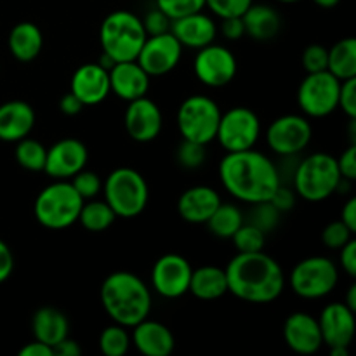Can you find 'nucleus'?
<instances>
[{"label": "nucleus", "mask_w": 356, "mask_h": 356, "mask_svg": "<svg viewBox=\"0 0 356 356\" xmlns=\"http://www.w3.org/2000/svg\"><path fill=\"white\" fill-rule=\"evenodd\" d=\"M219 31L228 40H240L242 37H245V26H243L242 16L222 17Z\"/></svg>", "instance_id": "obj_47"}, {"label": "nucleus", "mask_w": 356, "mask_h": 356, "mask_svg": "<svg viewBox=\"0 0 356 356\" xmlns=\"http://www.w3.org/2000/svg\"><path fill=\"white\" fill-rule=\"evenodd\" d=\"M193 266L179 254H165L159 257L152 270V287L165 299H177L190 289Z\"/></svg>", "instance_id": "obj_15"}, {"label": "nucleus", "mask_w": 356, "mask_h": 356, "mask_svg": "<svg viewBox=\"0 0 356 356\" xmlns=\"http://www.w3.org/2000/svg\"><path fill=\"white\" fill-rule=\"evenodd\" d=\"M243 222H245L243 212L235 204L221 202L205 225L209 226V232L214 236H218V238H232Z\"/></svg>", "instance_id": "obj_31"}, {"label": "nucleus", "mask_w": 356, "mask_h": 356, "mask_svg": "<svg viewBox=\"0 0 356 356\" xmlns=\"http://www.w3.org/2000/svg\"><path fill=\"white\" fill-rule=\"evenodd\" d=\"M259 138L261 120L250 108L235 106L221 113L216 139L226 153L254 148Z\"/></svg>", "instance_id": "obj_11"}, {"label": "nucleus", "mask_w": 356, "mask_h": 356, "mask_svg": "<svg viewBox=\"0 0 356 356\" xmlns=\"http://www.w3.org/2000/svg\"><path fill=\"white\" fill-rule=\"evenodd\" d=\"M228 292L250 305H270L285 289V273L277 259L259 252H238L225 268Z\"/></svg>", "instance_id": "obj_2"}, {"label": "nucleus", "mask_w": 356, "mask_h": 356, "mask_svg": "<svg viewBox=\"0 0 356 356\" xmlns=\"http://www.w3.org/2000/svg\"><path fill=\"white\" fill-rule=\"evenodd\" d=\"M339 181L341 172L336 156L318 152L298 162L291 183L298 197L315 204L332 197Z\"/></svg>", "instance_id": "obj_5"}, {"label": "nucleus", "mask_w": 356, "mask_h": 356, "mask_svg": "<svg viewBox=\"0 0 356 356\" xmlns=\"http://www.w3.org/2000/svg\"><path fill=\"white\" fill-rule=\"evenodd\" d=\"M280 214L282 212L270 200L259 202V204H252L247 222H250V225H254L256 228H259L261 232L268 235V233L273 232L278 226Z\"/></svg>", "instance_id": "obj_36"}, {"label": "nucleus", "mask_w": 356, "mask_h": 356, "mask_svg": "<svg viewBox=\"0 0 356 356\" xmlns=\"http://www.w3.org/2000/svg\"><path fill=\"white\" fill-rule=\"evenodd\" d=\"M129 348H131V336L127 327L113 322V325L103 329L99 336V350L104 356H124L127 355Z\"/></svg>", "instance_id": "obj_34"}, {"label": "nucleus", "mask_w": 356, "mask_h": 356, "mask_svg": "<svg viewBox=\"0 0 356 356\" xmlns=\"http://www.w3.org/2000/svg\"><path fill=\"white\" fill-rule=\"evenodd\" d=\"M188 292L200 301H216L228 292L226 271L218 266H200L191 271Z\"/></svg>", "instance_id": "obj_29"}, {"label": "nucleus", "mask_w": 356, "mask_h": 356, "mask_svg": "<svg viewBox=\"0 0 356 356\" xmlns=\"http://www.w3.org/2000/svg\"><path fill=\"white\" fill-rule=\"evenodd\" d=\"M320 332L323 344L329 348H350L355 337V312H351L344 302H330L322 309L318 318Z\"/></svg>", "instance_id": "obj_19"}, {"label": "nucleus", "mask_w": 356, "mask_h": 356, "mask_svg": "<svg viewBox=\"0 0 356 356\" xmlns=\"http://www.w3.org/2000/svg\"><path fill=\"white\" fill-rule=\"evenodd\" d=\"M7 45H9V51L14 56V59L21 63H30L37 59L38 54L42 52L44 35H42L40 28L35 23L23 21V23H17L10 30Z\"/></svg>", "instance_id": "obj_28"}, {"label": "nucleus", "mask_w": 356, "mask_h": 356, "mask_svg": "<svg viewBox=\"0 0 356 356\" xmlns=\"http://www.w3.org/2000/svg\"><path fill=\"white\" fill-rule=\"evenodd\" d=\"M170 33L179 40L183 47L198 51L205 45L212 44L218 37V24L204 10L188 14V16L174 19L170 23Z\"/></svg>", "instance_id": "obj_21"}, {"label": "nucleus", "mask_w": 356, "mask_h": 356, "mask_svg": "<svg viewBox=\"0 0 356 356\" xmlns=\"http://www.w3.org/2000/svg\"><path fill=\"white\" fill-rule=\"evenodd\" d=\"M275 2H280V3H296V2H301V0H275Z\"/></svg>", "instance_id": "obj_58"}, {"label": "nucleus", "mask_w": 356, "mask_h": 356, "mask_svg": "<svg viewBox=\"0 0 356 356\" xmlns=\"http://www.w3.org/2000/svg\"><path fill=\"white\" fill-rule=\"evenodd\" d=\"M205 159H207V146L200 145V143L183 139L176 149V160L183 169H198V167L204 165Z\"/></svg>", "instance_id": "obj_37"}, {"label": "nucleus", "mask_w": 356, "mask_h": 356, "mask_svg": "<svg viewBox=\"0 0 356 356\" xmlns=\"http://www.w3.org/2000/svg\"><path fill=\"white\" fill-rule=\"evenodd\" d=\"M35 110L26 101L13 99L0 104V141L17 143L33 131Z\"/></svg>", "instance_id": "obj_25"}, {"label": "nucleus", "mask_w": 356, "mask_h": 356, "mask_svg": "<svg viewBox=\"0 0 356 356\" xmlns=\"http://www.w3.org/2000/svg\"><path fill=\"white\" fill-rule=\"evenodd\" d=\"M131 343L145 356H169L176 348V339L169 327L149 318L132 327Z\"/></svg>", "instance_id": "obj_23"}, {"label": "nucleus", "mask_w": 356, "mask_h": 356, "mask_svg": "<svg viewBox=\"0 0 356 356\" xmlns=\"http://www.w3.org/2000/svg\"><path fill=\"white\" fill-rule=\"evenodd\" d=\"M329 350L332 356H348V353H350V350L344 346H334V348H329Z\"/></svg>", "instance_id": "obj_57"}, {"label": "nucleus", "mask_w": 356, "mask_h": 356, "mask_svg": "<svg viewBox=\"0 0 356 356\" xmlns=\"http://www.w3.org/2000/svg\"><path fill=\"white\" fill-rule=\"evenodd\" d=\"M141 21L148 37L170 31V23H172V19H170L165 13H162L159 7H155V9H152L149 13H146V16L143 17Z\"/></svg>", "instance_id": "obj_43"}, {"label": "nucleus", "mask_w": 356, "mask_h": 356, "mask_svg": "<svg viewBox=\"0 0 356 356\" xmlns=\"http://www.w3.org/2000/svg\"><path fill=\"white\" fill-rule=\"evenodd\" d=\"M302 68L306 73H316L327 70L329 61V49L322 44H312L302 51Z\"/></svg>", "instance_id": "obj_42"}, {"label": "nucleus", "mask_w": 356, "mask_h": 356, "mask_svg": "<svg viewBox=\"0 0 356 356\" xmlns=\"http://www.w3.org/2000/svg\"><path fill=\"white\" fill-rule=\"evenodd\" d=\"M14 270V256L10 252L9 245L3 240H0V284L7 280L13 275Z\"/></svg>", "instance_id": "obj_49"}, {"label": "nucleus", "mask_w": 356, "mask_h": 356, "mask_svg": "<svg viewBox=\"0 0 356 356\" xmlns=\"http://www.w3.org/2000/svg\"><path fill=\"white\" fill-rule=\"evenodd\" d=\"M238 70L235 54L228 47L219 44H209L198 49L193 59L195 76L204 86L219 89L233 82Z\"/></svg>", "instance_id": "obj_13"}, {"label": "nucleus", "mask_w": 356, "mask_h": 356, "mask_svg": "<svg viewBox=\"0 0 356 356\" xmlns=\"http://www.w3.org/2000/svg\"><path fill=\"white\" fill-rule=\"evenodd\" d=\"M99 299L106 315L127 329L148 318L153 306L148 285L131 271H115L108 275L101 285Z\"/></svg>", "instance_id": "obj_3"}, {"label": "nucleus", "mask_w": 356, "mask_h": 356, "mask_svg": "<svg viewBox=\"0 0 356 356\" xmlns=\"http://www.w3.org/2000/svg\"><path fill=\"white\" fill-rule=\"evenodd\" d=\"M219 179L235 200L250 205L270 200L282 184L277 163L254 148L226 153L219 163Z\"/></svg>", "instance_id": "obj_1"}, {"label": "nucleus", "mask_w": 356, "mask_h": 356, "mask_svg": "<svg viewBox=\"0 0 356 356\" xmlns=\"http://www.w3.org/2000/svg\"><path fill=\"white\" fill-rule=\"evenodd\" d=\"M97 63H99V65L103 66L104 70H108V72H110V70L113 68V65H115V63H117V61H115V59H111L110 56L104 54V52H103V54H101V58H99V61H97Z\"/></svg>", "instance_id": "obj_55"}, {"label": "nucleus", "mask_w": 356, "mask_h": 356, "mask_svg": "<svg viewBox=\"0 0 356 356\" xmlns=\"http://www.w3.org/2000/svg\"><path fill=\"white\" fill-rule=\"evenodd\" d=\"M337 108H341L350 120L356 118V76L341 82Z\"/></svg>", "instance_id": "obj_44"}, {"label": "nucleus", "mask_w": 356, "mask_h": 356, "mask_svg": "<svg viewBox=\"0 0 356 356\" xmlns=\"http://www.w3.org/2000/svg\"><path fill=\"white\" fill-rule=\"evenodd\" d=\"M83 198L76 193L70 181L54 179L35 200V218L47 229H66L79 221Z\"/></svg>", "instance_id": "obj_6"}, {"label": "nucleus", "mask_w": 356, "mask_h": 356, "mask_svg": "<svg viewBox=\"0 0 356 356\" xmlns=\"http://www.w3.org/2000/svg\"><path fill=\"white\" fill-rule=\"evenodd\" d=\"M327 70L341 82L356 76V40L353 37L341 38L329 49Z\"/></svg>", "instance_id": "obj_30"}, {"label": "nucleus", "mask_w": 356, "mask_h": 356, "mask_svg": "<svg viewBox=\"0 0 356 356\" xmlns=\"http://www.w3.org/2000/svg\"><path fill=\"white\" fill-rule=\"evenodd\" d=\"M284 339L298 355H315L323 346L318 320L305 312H296L285 320Z\"/></svg>", "instance_id": "obj_20"}, {"label": "nucleus", "mask_w": 356, "mask_h": 356, "mask_svg": "<svg viewBox=\"0 0 356 356\" xmlns=\"http://www.w3.org/2000/svg\"><path fill=\"white\" fill-rule=\"evenodd\" d=\"M221 195L211 186H191L177 200V212L190 225H205L221 204Z\"/></svg>", "instance_id": "obj_24"}, {"label": "nucleus", "mask_w": 356, "mask_h": 356, "mask_svg": "<svg viewBox=\"0 0 356 356\" xmlns=\"http://www.w3.org/2000/svg\"><path fill=\"white\" fill-rule=\"evenodd\" d=\"M339 263L341 268L348 277H356V240L351 238L339 249Z\"/></svg>", "instance_id": "obj_48"}, {"label": "nucleus", "mask_w": 356, "mask_h": 356, "mask_svg": "<svg viewBox=\"0 0 356 356\" xmlns=\"http://www.w3.org/2000/svg\"><path fill=\"white\" fill-rule=\"evenodd\" d=\"M72 186L75 188L76 193L83 198V200H90V198H96L97 195L103 190V181L92 170L82 169L80 172H76L75 176L70 179Z\"/></svg>", "instance_id": "obj_38"}, {"label": "nucleus", "mask_w": 356, "mask_h": 356, "mask_svg": "<svg viewBox=\"0 0 356 356\" xmlns=\"http://www.w3.org/2000/svg\"><path fill=\"white\" fill-rule=\"evenodd\" d=\"M271 204L278 209L280 212H287L292 211L296 205V191L294 188L285 186L284 183L277 188V191L273 193V197L270 198Z\"/></svg>", "instance_id": "obj_46"}, {"label": "nucleus", "mask_w": 356, "mask_h": 356, "mask_svg": "<svg viewBox=\"0 0 356 356\" xmlns=\"http://www.w3.org/2000/svg\"><path fill=\"white\" fill-rule=\"evenodd\" d=\"M232 240L238 252H259V250H264L266 233H263L259 228L245 221L236 229Z\"/></svg>", "instance_id": "obj_35"}, {"label": "nucleus", "mask_w": 356, "mask_h": 356, "mask_svg": "<svg viewBox=\"0 0 356 356\" xmlns=\"http://www.w3.org/2000/svg\"><path fill=\"white\" fill-rule=\"evenodd\" d=\"M117 219L113 209L104 200H83L82 209L79 214V222L87 232L99 233L106 232Z\"/></svg>", "instance_id": "obj_32"}, {"label": "nucleus", "mask_w": 356, "mask_h": 356, "mask_svg": "<svg viewBox=\"0 0 356 356\" xmlns=\"http://www.w3.org/2000/svg\"><path fill=\"white\" fill-rule=\"evenodd\" d=\"M155 7L165 13L170 19H179L188 14L205 9V0H155Z\"/></svg>", "instance_id": "obj_39"}, {"label": "nucleus", "mask_w": 356, "mask_h": 356, "mask_svg": "<svg viewBox=\"0 0 356 356\" xmlns=\"http://www.w3.org/2000/svg\"><path fill=\"white\" fill-rule=\"evenodd\" d=\"M82 108L83 104L80 103L79 97L72 92L65 94V96L61 97V101H59V110H61V113L68 115V117H75V115H79L80 111H82Z\"/></svg>", "instance_id": "obj_50"}, {"label": "nucleus", "mask_w": 356, "mask_h": 356, "mask_svg": "<svg viewBox=\"0 0 356 356\" xmlns=\"http://www.w3.org/2000/svg\"><path fill=\"white\" fill-rule=\"evenodd\" d=\"M141 17L131 10H115L108 14L99 28V44L104 54L117 63L134 61L146 40Z\"/></svg>", "instance_id": "obj_4"}, {"label": "nucleus", "mask_w": 356, "mask_h": 356, "mask_svg": "<svg viewBox=\"0 0 356 356\" xmlns=\"http://www.w3.org/2000/svg\"><path fill=\"white\" fill-rule=\"evenodd\" d=\"M221 108L212 97L195 94L186 97L177 110V129L183 139L207 146L218 134Z\"/></svg>", "instance_id": "obj_8"}, {"label": "nucleus", "mask_w": 356, "mask_h": 356, "mask_svg": "<svg viewBox=\"0 0 356 356\" xmlns=\"http://www.w3.org/2000/svg\"><path fill=\"white\" fill-rule=\"evenodd\" d=\"M344 305L351 309V312H356V285H350V291L346 294V301Z\"/></svg>", "instance_id": "obj_54"}, {"label": "nucleus", "mask_w": 356, "mask_h": 356, "mask_svg": "<svg viewBox=\"0 0 356 356\" xmlns=\"http://www.w3.org/2000/svg\"><path fill=\"white\" fill-rule=\"evenodd\" d=\"M31 332H33L35 339L54 348L59 341L68 337L70 322L61 309L54 308V306H44L33 313Z\"/></svg>", "instance_id": "obj_27"}, {"label": "nucleus", "mask_w": 356, "mask_h": 356, "mask_svg": "<svg viewBox=\"0 0 356 356\" xmlns=\"http://www.w3.org/2000/svg\"><path fill=\"white\" fill-rule=\"evenodd\" d=\"M313 2L322 9H334L336 6H339L341 0H313Z\"/></svg>", "instance_id": "obj_56"}, {"label": "nucleus", "mask_w": 356, "mask_h": 356, "mask_svg": "<svg viewBox=\"0 0 356 356\" xmlns=\"http://www.w3.org/2000/svg\"><path fill=\"white\" fill-rule=\"evenodd\" d=\"M54 356H80L82 355V348L79 346V343L68 337H65L63 341H59L54 348Z\"/></svg>", "instance_id": "obj_51"}, {"label": "nucleus", "mask_w": 356, "mask_h": 356, "mask_svg": "<svg viewBox=\"0 0 356 356\" xmlns=\"http://www.w3.org/2000/svg\"><path fill=\"white\" fill-rule=\"evenodd\" d=\"M355 233L344 225L343 221H334L330 225H327L322 232V242L327 249L339 250L344 243L350 242L353 238Z\"/></svg>", "instance_id": "obj_40"}, {"label": "nucleus", "mask_w": 356, "mask_h": 356, "mask_svg": "<svg viewBox=\"0 0 356 356\" xmlns=\"http://www.w3.org/2000/svg\"><path fill=\"white\" fill-rule=\"evenodd\" d=\"M108 73H110V90L120 99L129 103L148 94L152 76L139 66L136 59L115 63Z\"/></svg>", "instance_id": "obj_22"}, {"label": "nucleus", "mask_w": 356, "mask_h": 356, "mask_svg": "<svg viewBox=\"0 0 356 356\" xmlns=\"http://www.w3.org/2000/svg\"><path fill=\"white\" fill-rule=\"evenodd\" d=\"M341 221H343L351 232H356V197L348 198L343 211H341Z\"/></svg>", "instance_id": "obj_53"}, {"label": "nucleus", "mask_w": 356, "mask_h": 356, "mask_svg": "<svg viewBox=\"0 0 356 356\" xmlns=\"http://www.w3.org/2000/svg\"><path fill=\"white\" fill-rule=\"evenodd\" d=\"M339 282V268L325 256H312L299 261L289 275L292 292L302 299L327 298L332 294Z\"/></svg>", "instance_id": "obj_9"}, {"label": "nucleus", "mask_w": 356, "mask_h": 356, "mask_svg": "<svg viewBox=\"0 0 356 356\" xmlns=\"http://www.w3.org/2000/svg\"><path fill=\"white\" fill-rule=\"evenodd\" d=\"M268 148L278 156H298L313 138V127L305 115H282L266 129Z\"/></svg>", "instance_id": "obj_12"}, {"label": "nucleus", "mask_w": 356, "mask_h": 356, "mask_svg": "<svg viewBox=\"0 0 356 356\" xmlns=\"http://www.w3.org/2000/svg\"><path fill=\"white\" fill-rule=\"evenodd\" d=\"M245 35L252 40L268 42L278 35L282 28V17L273 6L268 3H250L242 14Z\"/></svg>", "instance_id": "obj_26"}, {"label": "nucleus", "mask_w": 356, "mask_h": 356, "mask_svg": "<svg viewBox=\"0 0 356 356\" xmlns=\"http://www.w3.org/2000/svg\"><path fill=\"white\" fill-rule=\"evenodd\" d=\"M14 156H16V162L23 169L31 170V172H44L47 148L40 141H37V139L24 138L16 143Z\"/></svg>", "instance_id": "obj_33"}, {"label": "nucleus", "mask_w": 356, "mask_h": 356, "mask_svg": "<svg viewBox=\"0 0 356 356\" xmlns=\"http://www.w3.org/2000/svg\"><path fill=\"white\" fill-rule=\"evenodd\" d=\"M104 202L113 209L117 218H138L148 205V183L138 170L118 167L103 183Z\"/></svg>", "instance_id": "obj_7"}, {"label": "nucleus", "mask_w": 356, "mask_h": 356, "mask_svg": "<svg viewBox=\"0 0 356 356\" xmlns=\"http://www.w3.org/2000/svg\"><path fill=\"white\" fill-rule=\"evenodd\" d=\"M183 45L170 31L146 37L136 61L149 76H162L172 72L183 58Z\"/></svg>", "instance_id": "obj_14"}, {"label": "nucleus", "mask_w": 356, "mask_h": 356, "mask_svg": "<svg viewBox=\"0 0 356 356\" xmlns=\"http://www.w3.org/2000/svg\"><path fill=\"white\" fill-rule=\"evenodd\" d=\"M129 138L138 143H149L159 138L163 127V115L159 104L148 96L129 101L124 117Z\"/></svg>", "instance_id": "obj_17"}, {"label": "nucleus", "mask_w": 356, "mask_h": 356, "mask_svg": "<svg viewBox=\"0 0 356 356\" xmlns=\"http://www.w3.org/2000/svg\"><path fill=\"white\" fill-rule=\"evenodd\" d=\"M254 0H205V7L219 19L222 17L242 16Z\"/></svg>", "instance_id": "obj_41"}, {"label": "nucleus", "mask_w": 356, "mask_h": 356, "mask_svg": "<svg viewBox=\"0 0 356 356\" xmlns=\"http://www.w3.org/2000/svg\"><path fill=\"white\" fill-rule=\"evenodd\" d=\"M19 356H54V350L45 343L35 339L33 343H28L19 350Z\"/></svg>", "instance_id": "obj_52"}, {"label": "nucleus", "mask_w": 356, "mask_h": 356, "mask_svg": "<svg viewBox=\"0 0 356 356\" xmlns=\"http://www.w3.org/2000/svg\"><path fill=\"white\" fill-rule=\"evenodd\" d=\"M341 80L329 70L308 73L298 89V104L308 118H325L337 110Z\"/></svg>", "instance_id": "obj_10"}, {"label": "nucleus", "mask_w": 356, "mask_h": 356, "mask_svg": "<svg viewBox=\"0 0 356 356\" xmlns=\"http://www.w3.org/2000/svg\"><path fill=\"white\" fill-rule=\"evenodd\" d=\"M87 160V146L75 138H65L47 148L44 172L52 179L70 181L76 172L86 169Z\"/></svg>", "instance_id": "obj_16"}, {"label": "nucleus", "mask_w": 356, "mask_h": 356, "mask_svg": "<svg viewBox=\"0 0 356 356\" xmlns=\"http://www.w3.org/2000/svg\"><path fill=\"white\" fill-rule=\"evenodd\" d=\"M70 92L75 94L83 106H96L111 94L110 73L99 63H86L73 73Z\"/></svg>", "instance_id": "obj_18"}, {"label": "nucleus", "mask_w": 356, "mask_h": 356, "mask_svg": "<svg viewBox=\"0 0 356 356\" xmlns=\"http://www.w3.org/2000/svg\"><path fill=\"white\" fill-rule=\"evenodd\" d=\"M336 160H337V167H339L341 177L355 181L356 179V145L355 143H351V145L341 153L339 159Z\"/></svg>", "instance_id": "obj_45"}]
</instances>
